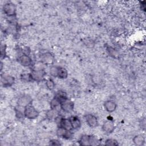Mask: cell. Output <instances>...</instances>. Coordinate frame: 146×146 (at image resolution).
<instances>
[{
  "label": "cell",
  "instance_id": "obj_1",
  "mask_svg": "<svg viewBox=\"0 0 146 146\" xmlns=\"http://www.w3.org/2000/svg\"><path fill=\"white\" fill-rule=\"evenodd\" d=\"M23 112L25 117L30 120L37 118L39 114L38 110L31 104L25 108Z\"/></svg>",
  "mask_w": 146,
  "mask_h": 146
},
{
  "label": "cell",
  "instance_id": "obj_2",
  "mask_svg": "<svg viewBox=\"0 0 146 146\" xmlns=\"http://www.w3.org/2000/svg\"><path fill=\"white\" fill-rule=\"evenodd\" d=\"M3 13L9 17H13L15 14L16 7L14 4L11 2L5 3L2 7Z\"/></svg>",
  "mask_w": 146,
  "mask_h": 146
},
{
  "label": "cell",
  "instance_id": "obj_3",
  "mask_svg": "<svg viewBox=\"0 0 146 146\" xmlns=\"http://www.w3.org/2000/svg\"><path fill=\"white\" fill-rule=\"evenodd\" d=\"M32 103V98L29 95H23L18 98L17 104L19 107H23L24 108Z\"/></svg>",
  "mask_w": 146,
  "mask_h": 146
},
{
  "label": "cell",
  "instance_id": "obj_4",
  "mask_svg": "<svg viewBox=\"0 0 146 146\" xmlns=\"http://www.w3.org/2000/svg\"><path fill=\"white\" fill-rule=\"evenodd\" d=\"M33 80L40 82L42 80L46 75V72L43 69L34 70L30 72Z\"/></svg>",
  "mask_w": 146,
  "mask_h": 146
},
{
  "label": "cell",
  "instance_id": "obj_5",
  "mask_svg": "<svg viewBox=\"0 0 146 146\" xmlns=\"http://www.w3.org/2000/svg\"><path fill=\"white\" fill-rule=\"evenodd\" d=\"M56 135L58 137H62L66 139H70L73 136V133L71 131L68 130L64 128L59 127L56 130Z\"/></svg>",
  "mask_w": 146,
  "mask_h": 146
},
{
  "label": "cell",
  "instance_id": "obj_6",
  "mask_svg": "<svg viewBox=\"0 0 146 146\" xmlns=\"http://www.w3.org/2000/svg\"><path fill=\"white\" fill-rule=\"evenodd\" d=\"M60 108L64 112L70 113L73 111L74 108V103L71 100L67 99L60 103Z\"/></svg>",
  "mask_w": 146,
  "mask_h": 146
},
{
  "label": "cell",
  "instance_id": "obj_7",
  "mask_svg": "<svg viewBox=\"0 0 146 146\" xmlns=\"http://www.w3.org/2000/svg\"><path fill=\"white\" fill-rule=\"evenodd\" d=\"M40 58L41 62L47 65L52 64L54 62V56L50 52H46L43 53L40 55Z\"/></svg>",
  "mask_w": 146,
  "mask_h": 146
},
{
  "label": "cell",
  "instance_id": "obj_8",
  "mask_svg": "<svg viewBox=\"0 0 146 146\" xmlns=\"http://www.w3.org/2000/svg\"><path fill=\"white\" fill-rule=\"evenodd\" d=\"M14 82L15 79L13 76L7 74L1 75V83L3 87H10L14 83Z\"/></svg>",
  "mask_w": 146,
  "mask_h": 146
},
{
  "label": "cell",
  "instance_id": "obj_9",
  "mask_svg": "<svg viewBox=\"0 0 146 146\" xmlns=\"http://www.w3.org/2000/svg\"><path fill=\"white\" fill-rule=\"evenodd\" d=\"M87 124L91 128H95L98 125V121L97 117L93 114L88 113L84 116Z\"/></svg>",
  "mask_w": 146,
  "mask_h": 146
},
{
  "label": "cell",
  "instance_id": "obj_10",
  "mask_svg": "<svg viewBox=\"0 0 146 146\" xmlns=\"http://www.w3.org/2000/svg\"><path fill=\"white\" fill-rule=\"evenodd\" d=\"M102 128L105 133H111L115 129V125L112 120H108L104 122Z\"/></svg>",
  "mask_w": 146,
  "mask_h": 146
},
{
  "label": "cell",
  "instance_id": "obj_11",
  "mask_svg": "<svg viewBox=\"0 0 146 146\" xmlns=\"http://www.w3.org/2000/svg\"><path fill=\"white\" fill-rule=\"evenodd\" d=\"M18 60L21 65L25 67L30 66L32 64V59L27 54H23L20 55L18 57Z\"/></svg>",
  "mask_w": 146,
  "mask_h": 146
},
{
  "label": "cell",
  "instance_id": "obj_12",
  "mask_svg": "<svg viewBox=\"0 0 146 146\" xmlns=\"http://www.w3.org/2000/svg\"><path fill=\"white\" fill-rule=\"evenodd\" d=\"M105 110L108 112H112L115 111L117 105L116 103L112 100H107L104 103Z\"/></svg>",
  "mask_w": 146,
  "mask_h": 146
},
{
  "label": "cell",
  "instance_id": "obj_13",
  "mask_svg": "<svg viewBox=\"0 0 146 146\" xmlns=\"http://www.w3.org/2000/svg\"><path fill=\"white\" fill-rule=\"evenodd\" d=\"M70 120L71 123V125L73 129H78L80 128L82 123L80 119L75 116H71L70 118Z\"/></svg>",
  "mask_w": 146,
  "mask_h": 146
},
{
  "label": "cell",
  "instance_id": "obj_14",
  "mask_svg": "<svg viewBox=\"0 0 146 146\" xmlns=\"http://www.w3.org/2000/svg\"><path fill=\"white\" fill-rule=\"evenodd\" d=\"M58 124L59 125V127L64 128L68 130L71 131L72 129H73L72 125H71V121L70 120V119H66V118L62 117Z\"/></svg>",
  "mask_w": 146,
  "mask_h": 146
},
{
  "label": "cell",
  "instance_id": "obj_15",
  "mask_svg": "<svg viewBox=\"0 0 146 146\" xmlns=\"http://www.w3.org/2000/svg\"><path fill=\"white\" fill-rule=\"evenodd\" d=\"M59 115V111L50 108V110H47L46 112V117L47 119L50 120H54Z\"/></svg>",
  "mask_w": 146,
  "mask_h": 146
},
{
  "label": "cell",
  "instance_id": "obj_16",
  "mask_svg": "<svg viewBox=\"0 0 146 146\" xmlns=\"http://www.w3.org/2000/svg\"><path fill=\"white\" fill-rule=\"evenodd\" d=\"M132 140L133 143L138 146L143 145L145 143V138L141 135H137L135 136Z\"/></svg>",
  "mask_w": 146,
  "mask_h": 146
},
{
  "label": "cell",
  "instance_id": "obj_17",
  "mask_svg": "<svg viewBox=\"0 0 146 146\" xmlns=\"http://www.w3.org/2000/svg\"><path fill=\"white\" fill-rule=\"evenodd\" d=\"M68 73L67 70L62 67H59L58 68V76L59 79H66L68 77Z\"/></svg>",
  "mask_w": 146,
  "mask_h": 146
},
{
  "label": "cell",
  "instance_id": "obj_18",
  "mask_svg": "<svg viewBox=\"0 0 146 146\" xmlns=\"http://www.w3.org/2000/svg\"><path fill=\"white\" fill-rule=\"evenodd\" d=\"M54 98H56V99H58L59 101H60V103L62 102H63V100L68 99L67 94L63 91H57L56 92Z\"/></svg>",
  "mask_w": 146,
  "mask_h": 146
},
{
  "label": "cell",
  "instance_id": "obj_19",
  "mask_svg": "<svg viewBox=\"0 0 146 146\" xmlns=\"http://www.w3.org/2000/svg\"><path fill=\"white\" fill-rule=\"evenodd\" d=\"M50 108L56 110L58 111H59V109H61L60 108V102L59 101L58 99L56 98H54L50 102Z\"/></svg>",
  "mask_w": 146,
  "mask_h": 146
},
{
  "label": "cell",
  "instance_id": "obj_20",
  "mask_svg": "<svg viewBox=\"0 0 146 146\" xmlns=\"http://www.w3.org/2000/svg\"><path fill=\"white\" fill-rule=\"evenodd\" d=\"M79 143L81 145H90L89 135H84L82 136L79 140Z\"/></svg>",
  "mask_w": 146,
  "mask_h": 146
},
{
  "label": "cell",
  "instance_id": "obj_21",
  "mask_svg": "<svg viewBox=\"0 0 146 146\" xmlns=\"http://www.w3.org/2000/svg\"><path fill=\"white\" fill-rule=\"evenodd\" d=\"M89 143L90 145L93 146L99 145L100 144L99 140L96 137L93 135H89Z\"/></svg>",
  "mask_w": 146,
  "mask_h": 146
},
{
  "label": "cell",
  "instance_id": "obj_22",
  "mask_svg": "<svg viewBox=\"0 0 146 146\" xmlns=\"http://www.w3.org/2000/svg\"><path fill=\"white\" fill-rule=\"evenodd\" d=\"M21 79L22 81H24L26 82H31V80H33L30 73L22 74L21 76Z\"/></svg>",
  "mask_w": 146,
  "mask_h": 146
},
{
  "label": "cell",
  "instance_id": "obj_23",
  "mask_svg": "<svg viewBox=\"0 0 146 146\" xmlns=\"http://www.w3.org/2000/svg\"><path fill=\"white\" fill-rule=\"evenodd\" d=\"M58 68H59L58 66H51L50 69V71H49L50 74L53 77H57Z\"/></svg>",
  "mask_w": 146,
  "mask_h": 146
},
{
  "label": "cell",
  "instance_id": "obj_24",
  "mask_svg": "<svg viewBox=\"0 0 146 146\" xmlns=\"http://www.w3.org/2000/svg\"><path fill=\"white\" fill-rule=\"evenodd\" d=\"M106 145H110V146H116L118 145L119 143L115 139H108L106 140L105 142Z\"/></svg>",
  "mask_w": 146,
  "mask_h": 146
},
{
  "label": "cell",
  "instance_id": "obj_25",
  "mask_svg": "<svg viewBox=\"0 0 146 146\" xmlns=\"http://www.w3.org/2000/svg\"><path fill=\"white\" fill-rule=\"evenodd\" d=\"M46 86L47 87V88L50 90H52L55 87V83L51 79H48V80H47L46 82Z\"/></svg>",
  "mask_w": 146,
  "mask_h": 146
},
{
  "label": "cell",
  "instance_id": "obj_26",
  "mask_svg": "<svg viewBox=\"0 0 146 146\" xmlns=\"http://www.w3.org/2000/svg\"><path fill=\"white\" fill-rule=\"evenodd\" d=\"M50 144L51 145H61L60 141L56 139H52L50 141Z\"/></svg>",
  "mask_w": 146,
  "mask_h": 146
},
{
  "label": "cell",
  "instance_id": "obj_27",
  "mask_svg": "<svg viewBox=\"0 0 146 146\" xmlns=\"http://www.w3.org/2000/svg\"><path fill=\"white\" fill-rule=\"evenodd\" d=\"M108 51L109 52V54H111V55H112L113 57L115 56V55H117V52L116 51H115L113 48L112 47H108Z\"/></svg>",
  "mask_w": 146,
  "mask_h": 146
},
{
  "label": "cell",
  "instance_id": "obj_28",
  "mask_svg": "<svg viewBox=\"0 0 146 146\" xmlns=\"http://www.w3.org/2000/svg\"><path fill=\"white\" fill-rule=\"evenodd\" d=\"M15 113H16V116L19 119H21L22 118L23 116H25L24 115V112H22L19 110H15Z\"/></svg>",
  "mask_w": 146,
  "mask_h": 146
}]
</instances>
